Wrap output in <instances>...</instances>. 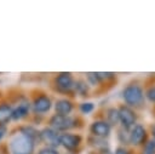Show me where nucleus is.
Returning a JSON list of instances; mask_svg holds the SVG:
<instances>
[{"mask_svg": "<svg viewBox=\"0 0 155 154\" xmlns=\"http://www.w3.org/2000/svg\"><path fill=\"white\" fill-rule=\"evenodd\" d=\"M122 101L126 105L133 108L134 110H143L147 107V98L144 93V85L143 80L140 79H132L128 81L122 91H121Z\"/></svg>", "mask_w": 155, "mask_h": 154, "instance_id": "1", "label": "nucleus"}, {"mask_svg": "<svg viewBox=\"0 0 155 154\" xmlns=\"http://www.w3.org/2000/svg\"><path fill=\"white\" fill-rule=\"evenodd\" d=\"M35 147V141L25 135L22 130L13 133L8 141V153L10 154H33Z\"/></svg>", "mask_w": 155, "mask_h": 154, "instance_id": "2", "label": "nucleus"}, {"mask_svg": "<svg viewBox=\"0 0 155 154\" xmlns=\"http://www.w3.org/2000/svg\"><path fill=\"white\" fill-rule=\"evenodd\" d=\"M50 127L54 129L58 132H67L71 129H78L82 126V120L79 116H71V115H59L53 114L48 120Z\"/></svg>", "mask_w": 155, "mask_h": 154, "instance_id": "3", "label": "nucleus"}, {"mask_svg": "<svg viewBox=\"0 0 155 154\" xmlns=\"http://www.w3.org/2000/svg\"><path fill=\"white\" fill-rule=\"evenodd\" d=\"M150 138L148 127L140 122L136 124L131 130H130V142H131V147L134 148L136 150L142 148L147 141Z\"/></svg>", "mask_w": 155, "mask_h": 154, "instance_id": "4", "label": "nucleus"}, {"mask_svg": "<svg viewBox=\"0 0 155 154\" xmlns=\"http://www.w3.org/2000/svg\"><path fill=\"white\" fill-rule=\"evenodd\" d=\"M117 109H119V116H120V126L127 130H131L136 124H138L139 114L137 110L126 105L125 103L119 104Z\"/></svg>", "mask_w": 155, "mask_h": 154, "instance_id": "5", "label": "nucleus"}, {"mask_svg": "<svg viewBox=\"0 0 155 154\" xmlns=\"http://www.w3.org/2000/svg\"><path fill=\"white\" fill-rule=\"evenodd\" d=\"M54 86L59 93L63 95H75V79L71 73L62 72L54 78Z\"/></svg>", "mask_w": 155, "mask_h": 154, "instance_id": "6", "label": "nucleus"}, {"mask_svg": "<svg viewBox=\"0 0 155 154\" xmlns=\"http://www.w3.org/2000/svg\"><path fill=\"white\" fill-rule=\"evenodd\" d=\"M82 144V137L79 133L64 132L61 135V146L70 153H75Z\"/></svg>", "mask_w": 155, "mask_h": 154, "instance_id": "7", "label": "nucleus"}, {"mask_svg": "<svg viewBox=\"0 0 155 154\" xmlns=\"http://www.w3.org/2000/svg\"><path fill=\"white\" fill-rule=\"evenodd\" d=\"M111 126L103 119H97L90 125V133L96 137L108 138L111 133Z\"/></svg>", "mask_w": 155, "mask_h": 154, "instance_id": "8", "label": "nucleus"}, {"mask_svg": "<svg viewBox=\"0 0 155 154\" xmlns=\"http://www.w3.org/2000/svg\"><path fill=\"white\" fill-rule=\"evenodd\" d=\"M61 135L58 131H56L52 127H45L40 131V139L47 144V147L57 148L61 146Z\"/></svg>", "mask_w": 155, "mask_h": 154, "instance_id": "9", "label": "nucleus"}, {"mask_svg": "<svg viewBox=\"0 0 155 154\" xmlns=\"http://www.w3.org/2000/svg\"><path fill=\"white\" fill-rule=\"evenodd\" d=\"M143 85H144V93H145L147 101L154 105L155 104V73L147 75L143 79Z\"/></svg>", "mask_w": 155, "mask_h": 154, "instance_id": "10", "label": "nucleus"}, {"mask_svg": "<svg viewBox=\"0 0 155 154\" xmlns=\"http://www.w3.org/2000/svg\"><path fill=\"white\" fill-rule=\"evenodd\" d=\"M51 107H52V102L50 97H47L46 95H40L35 97L33 102V108L36 113H46L51 109Z\"/></svg>", "mask_w": 155, "mask_h": 154, "instance_id": "11", "label": "nucleus"}, {"mask_svg": "<svg viewBox=\"0 0 155 154\" xmlns=\"http://www.w3.org/2000/svg\"><path fill=\"white\" fill-rule=\"evenodd\" d=\"M105 120L111 127H119L120 126V116H119V109L116 107H108L104 110V116L102 118Z\"/></svg>", "mask_w": 155, "mask_h": 154, "instance_id": "12", "label": "nucleus"}, {"mask_svg": "<svg viewBox=\"0 0 155 154\" xmlns=\"http://www.w3.org/2000/svg\"><path fill=\"white\" fill-rule=\"evenodd\" d=\"M74 109V103L68 98H62L56 101L54 103V110L56 114L59 115H70V113Z\"/></svg>", "mask_w": 155, "mask_h": 154, "instance_id": "13", "label": "nucleus"}, {"mask_svg": "<svg viewBox=\"0 0 155 154\" xmlns=\"http://www.w3.org/2000/svg\"><path fill=\"white\" fill-rule=\"evenodd\" d=\"M87 144L93 149V150H99V149H104V148H109V143L107 141V138H101V137H96L90 135L87 138Z\"/></svg>", "mask_w": 155, "mask_h": 154, "instance_id": "14", "label": "nucleus"}, {"mask_svg": "<svg viewBox=\"0 0 155 154\" xmlns=\"http://www.w3.org/2000/svg\"><path fill=\"white\" fill-rule=\"evenodd\" d=\"M28 113H29V103L27 101H22L18 103V105L16 108H13L12 119L13 120H21L24 116H27Z\"/></svg>", "mask_w": 155, "mask_h": 154, "instance_id": "15", "label": "nucleus"}, {"mask_svg": "<svg viewBox=\"0 0 155 154\" xmlns=\"http://www.w3.org/2000/svg\"><path fill=\"white\" fill-rule=\"evenodd\" d=\"M13 108L8 103H1L0 104V125L5 126L11 119H12Z\"/></svg>", "mask_w": 155, "mask_h": 154, "instance_id": "16", "label": "nucleus"}, {"mask_svg": "<svg viewBox=\"0 0 155 154\" xmlns=\"http://www.w3.org/2000/svg\"><path fill=\"white\" fill-rule=\"evenodd\" d=\"M75 95H79L80 97H87L90 93V84L85 79H76L75 80Z\"/></svg>", "mask_w": 155, "mask_h": 154, "instance_id": "17", "label": "nucleus"}, {"mask_svg": "<svg viewBox=\"0 0 155 154\" xmlns=\"http://www.w3.org/2000/svg\"><path fill=\"white\" fill-rule=\"evenodd\" d=\"M116 137L117 141L120 143V146L122 147H131V142H130V130L119 126L116 129Z\"/></svg>", "mask_w": 155, "mask_h": 154, "instance_id": "18", "label": "nucleus"}, {"mask_svg": "<svg viewBox=\"0 0 155 154\" xmlns=\"http://www.w3.org/2000/svg\"><path fill=\"white\" fill-rule=\"evenodd\" d=\"M137 154H155V139L150 137L142 148L137 149Z\"/></svg>", "mask_w": 155, "mask_h": 154, "instance_id": "19", "label": "nucleus"}, {"mask_svg": "<svg viewBox=\"0 0 155 154\" xmlns=\"http://www.w3.org/2000/svg\"><path fill=\"white\" fill-rule=\"evenodd\" d=\"M79 109H80V112L82 114H90L91 112H93L94 104L92 102H82V103H80Z\"/></svg>", "mask_w": 155, "mask_h": 154, "instance_id": "20", "label": "nucleus"}, {"mask_svg": "<svg viewBox=\"0 0 155 154\" xmlns=\"http://www.w3.org/2000/svg\"><path fill=\"white\" fill-rule=\"evenodd\" d=\"M114 154H137V150L132 147H122V146H119L115 148V152Z\"/></svg>", "mask_w": 155, "mask_h": 154, "instance_id": "21", "label": "nucleus"}, {"mask_svg": "<svg viewBox=\"0 0 155 154\" xmlns=\"http://www.w3.org/2000/svg\"><path fill=\"white\" fill-rule=\"evenodd\" d=\"M38 154H59V152L56 149V148H52V147H44V148H41L39 152H38Z\"/></svg>", "mask_w": 155, "mask_h": 154, "instance_id": "22", "label": "nucleus"}, {"mask_svg": "<svg viewBox=\"0 0 155 154\" xmlns=\"http://www.w3.org/2000/svg\"><path fill=\"white\" fill-rule=\"evenodd\" d=\"M91 154H114V153H111V150L109 148H104V149H99V150H93Z\"/></svg>", "mask_w": 155, "mask_h": 154, "instance_id": "23", "label": "nucleus"}, {"mask_svg": "<svg viewBox=\"0 0 155 154\" xmlns=\"http://www.w3.org/2000/svg\"><path fill=\"white\" fill-rule=\"evenodd\" d=\"M148 131H149L150 137L155 139V122H153V124H150V125L148 126Z\"/></svg>", "mask_w": 155, "mask_h": 154, "instance_id": "24", "label": "nucleus"}, {"mask_svg": "<svg viewBox=\"0 0 155 154\" xmlns=\"http://www.w3.org/2000/svg\"><path fill=\"white\" fill-rule=\"evenodd\" d=\"M5 133H6V129H5V126H1V125H0V141L2 139V137L5 136Z\"/></svg>", "mask_w": 155, "mask_h": 154, "instance_id": "25", "label": "nucleus"}, {"mask_svg": "<svg viewBox=\"0 0 155 154\" xmlns=\"http://www.w3.org/2000/svg\"><path fill=\"white\" fill-rule=\"evenodd\" d=\"M151 113H153V116L155 118V104L153 105V108H151Z\"/></svg>", "mask_w": 155, "mask_h": 154, "instance_id": "26", "label": "nucleus"}]
</instances>
